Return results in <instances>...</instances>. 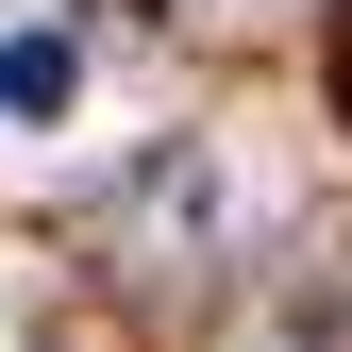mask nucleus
I'll return each mask as SVG.
<instances>
[{
	"instance_id": "nucleus-2",
	"label": "nucleus",
	"mask_w": 352,
	"mask_h": 352,
	"mask_svg": "<svg viewBox=\"0 0 352 352\" xmlns=\"http://www.w3.org/2000/svg\"><path fill=\"white\" fill-rule=\"evenodd\" d=\"M319 84H336V118H352V0L319 17Z\"/></svg>"
},
{
	"instance_id": "nucleus-1",
	"label": "nucleus",
	"mask_w": 352,
	"mask_h": 352,
	"mask_svg": "<svg viewBox=\"0 0 352 352\" xmlns=\"http://www.w3.org/2000/svg\"><path fill=\"white\" fill-rule=\"evenodd\" d=\"M67 84H84V51H67L51 17H34V34H0V118H67Z\"/></svg>"
}]
</instances>
